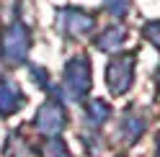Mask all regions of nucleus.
<instances>
[{
	"mask_svg": "<svg viewBox=\"0 0 160 157\" xmlns=\"http://www.w3.org/2000/svg\"><path fill=\"white\" fill-rule=\"evenodd\" d=\"M65 88H67V95L72 101H80V98L91 90V64H88L85 57H75L72 62H67Z\"/></svg>",
	"mask_w": 160,
	"mask_h": 157,
	"instance_id": "f257e3e1",
	"label": "nucleus"
},
{
	"mask_svg": "<svg viewBox=\"0 0 160 157\" xmlns=\"http://www.w3.org/2000/svg\"><path fill=\"white\" fill-rule=\"evenodd\" d=\"M108 88H111L114 95H122L129 90V85H132V77H134V54H119L111 59L108 64Z\"/></svg>",
	"mask_w": 160,
	"mask_h": 157,
	"instance_id": "f03ea898",
	"label": "nucleus"
},
{
	"mask_svg": "<svg viewBox=\"0 0 160 157\" xmlns=\"http://www.w3.org/2000/svg\"><path fill=\"white\" fill-rule=\"evenodd\" d=\"M28 44H31V36H28V28L21 23H13L5 28L3 34V52H5V59L8 62H23L26 54H28Z\"/></svg>",
	"mask_w": 160,
	"mask_h": 157,
	"instance_id": "7ed1b4c3",
	"label": "nucleus"
},
{
	"mask_svg": "<svg viewBox=\"0 0 160 157\" xmlns=\"http://www.w3.org/2000/svg\"><path fill=\"white\" fill-rule=\"evenodd\" d=\"M96 18L91 13L80 11V8H65L59 11V28H65L70 36H85L93 31Z\"/></svg>",
	"mask_w": 160,
	"mask_h": 157,
	"instance_id": "20e7f679",
	"label": "nucleus"
},
{
	"mask_svg": "<svg viewBox=\"0 0 160 157\" xmlns=\"http://www.w3.org/2000/svg\"><path fill=\"white\" fill-rule=\"evenodd\" d=\"M34 126L42 134H49V136L57 134L65 126V111H62V106H59L57 101H47L42 108H39L36 119H34Z\"/></svg>",
	"mask_w": 160,
	"mask_h": 157,
	"instance_id": "39448f33",
	"label": "nucleus"
},
{
	"mask_svg": "<svg viewBox=\"0 0 160 157\" xmlns=\"http://www.w3.org/2000/svg\"><path fill=\"white\" fill-rule=\"evenodd\" d=\"M23 106V93L11 80H0V116H11Z\"/></svg>",
	"mask_w": 160,
	"mask_h": 157,
	"instance_id": "423d86ee",
	"label": "nucleus"
},
{
	"mask_svg": "<svg viewBox=\"0 0 160 157\" xmlns=\"http://www.w3.org/2000/svg\"><path fill=\"white\" fill-rule=\"evenodd\" d=\"M142 131H145V119H139V116H134L129 111L124 116V121H122V136L127 142H137L142 136Z\"/></svg>",
	"mask_w": 160,
	"mask_h": 157,
	"instance_id": "0eeeda50",
	"label": "nucleus"
},
{
	"mask_svg": "<svg viewBox=\"0 0 160 157\" xmlns=\"http://www.w3.org/2000/svg\"><path fill=\"white\" fill-rule=\"evenodd\" d=\"M124 39H127V31H124V28H108V31L103 34V36H98L96 39V46L98 49H103V52H111V49H116V46H122L124 44Z\"/></svg>",
	"mask_w": 160,
	"mask_h": 157,
	"instance_id": "6e6552de",
	"label": "nucleus"
},
{
	"mask_svg": "<svg viewBox=\"0 0 160 157\" xmlns=\"http://www.w3.org/2000/svg\"><path fill=\"white\" fill-rule=\"evenodd\" d=\"M88 116H91V121L96 126H101L108 116H111V108H108L103 101H91V106H88Z\"/></svg>",
	"mask_w": 160,
	"mask_h": 157,
	"instance_id": "1a4fd4ad",
	"label": "nucleus"
},
{
	"mask_svg": "<svg viewBox=\"0 0 160 157\" xmlns=\"http://www.w3.org/2000/svg\"><path fill=\"white\" fill-rule=\"evenodd\" d=\"M42 157H70V155H67V147L59 139H47L42 147Z\"/></svg>",
	"mask_w": 160,
	"mask_h": 157,
	"instance_id": "9d476101",
	"label": "nucleus"
},
{
	"mask_svg": "<svg viewBox=\"0 0 160 157\" xmlns=\"http://www.w3.org/2000/svg\"><path fill=\"white\" fill-rule=\"evenodd\" d=\"M106 8H108L114 16H124V13L129 11V0H106Z\"/></svg>",
	"mask_w": 160,
	"mask_h": 157,
	"instance_id": "9b49d317",
	"label": "nucleus"
},
{
	"mask_svg": "<svg viewBox=\"0 0 160 157\" xmlns=\"http://www.w3.org/2000/svg\"><path fill=\"white\" fill-rule=\"evenodd\" d=\"M145 34H147L150 41L160 49V21H158V23H147V26H145Z\"/></svg>",
	"mask_w": 160,
	"mask_h": 157,
	"instance_id": "f8f14e48",
	"label": "nucleus"
},
{
	"mask_svg": "<svg viewBox=\"0 0 160 157\" xmlns=\"http://www.w3.org/2000/svg\"><path fill=\"white\" fill-rule=\"evenodd\" d=\"M155 157H160V136H158V144H155Z\"/></svg>",
	"mask_w": 160,
	"mask_h": 157,
	"instance_id": "ddd939ff",
	"label": "nucleus"
},
{
	"mask_svg": "<svg viewBox=\"0 0 160 157\" xmlns=\"http://www.w3.org/2000/svg\"><path fill=\"white\" fill-rule=\"evenodd\" d=\"M158 83H160V75H158Z\"/></svg>",
	"mask_w": 160,
	"mask_h": 157,
	"instance_id": "4468645a",
	"label": "nucleus"
}]
</instances>
